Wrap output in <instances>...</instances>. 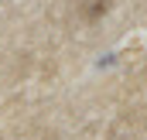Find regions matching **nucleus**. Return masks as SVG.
<instances>
[{
  "label": "nucleus",
  "mask_w": 147,
  "mask_h": 140,
  "mask_svg": "<svg viewBox=\"0 0 147 140\" xmlns=\"http://www.w3.org/2000/svg\"><path fill=\"white\" fill-rule=\"evenodd\" d=\"M99 14H106V0H89V3H82V17H86V21H96Z\"/></svg>",
  "instance_id": "1"
}]
</instances>
